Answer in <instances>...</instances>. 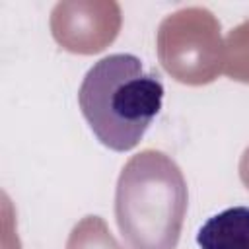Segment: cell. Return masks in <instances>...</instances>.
I'll list each match as a JSON object with an SVG mask.
<instances>
[{
	"instance_id": "3",
	"label": "cell",
	"mask_w": 249,
	"mask_h": 249,
	"mask_svg": "<svg viewBox=\"0 0 249 249\" xmlns=\"http://www.w3.org/2000/svg\"><path fill=\"white\" fill-rule=\"evenodd\" d=\"M196 243L200 249H249V206H231L208 218Z\"/></svg>"
},
{
	"instance_id": "1",
	"label": "cell",
	"mask_w": 249,
	"mask_h": 249,
	"mask_svg": "<svg viewBox=\"0 0 249 249\" xmlns=\"http://www.w3.org/2000/svg\"><path fill=\"white\" fill-rule=\"evenodd\" d=\"M163 101V84L156 72L128 53L97 60L84 76L78 103L97 140L115 150H132Z\"/></svg>"
},
{
	"instance_id": "2",
	"label": "cell",
	"mask_w": 249,
	"mask_h": 249,
	"mask_svg": "<svg viewBox=\"0 0 249 249\" xmlns=\"http://www.w3.org/2000/svg\"><path fill=\"white\" fill-rule=\"evenodd\" d=\"M187 210L181 169L165 154L130 158L117 183L115 214L128 249H175Z\"/></svg>"
}]
</instances>
